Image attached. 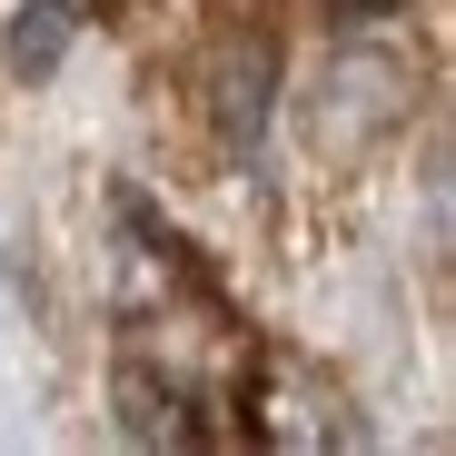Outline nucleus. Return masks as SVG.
Instances as JSON below:
<instances>
[{"label": "nucleus", "instance_id": "obj_1", "mask_svg": "<svg viewBox=\"0 0 456 456\" xmlns=\"http://www.w3.org/2000/svg\"><path fill=\"white\" fill-rule=\"evenodd\" d=\"M60 30H69V11H50V0H40V20H30V40H20V69H30V80H40V69H50V50H60Z\"/></svg>", "mask_w": 456, "mask_h": 456}]
</instances>
